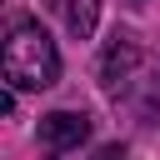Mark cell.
<instances>
[{
    "label": "cell",
    "instance_id": "5b68a950",
    "mask_svg": "<svg viewBox=\"0 0 160 160\" xmlns=\"http://www.w3.org/2000/svg\"><path fill=\"white\" fill-rule=\"evenodd\" d=\"M90 160H125V145H100Z\"/></svg>",
    "mask_w": 160,
    "mask_h": 160
},
{
    "label": "cell",
    "instance_id": "3957f363",
    "mask_svg": "<svg viewBox=\"0 0 160 160\" xmlns=\"http://www.w3.org/2000/svg\"><path fill=\"white\" fill-rule=\"evenodd\" d=\"M85 135H90V115L85 110H50V115H40V140L50 150H75Z\"/></svg>",
    "mask_w": 160,
    "mask_h": 160
},
{
    "label": "cell",
    "instance_id": "277c9868",
    "mask_svg": "<svg viewBox=\"0 0 160 160\" xmlns=\"http://www.w3.org/2000/svg\"><path fill=\"white\" fill-rule=\"evenodd\" d=\"M60 5H65V30L75 40H90L100 20V0H60Z\"/></svg>",
    "mask_w": 160,
    "mask_h": 160
},
{
    "label": "cell",
    "instance_id": "6da1fadb",
    "mask_svg": "<svg viewBox=\"0 0 160 160\" xmlns=\"http://www.w3.org/2000/svg\"><path fill=\"white\" fill-rule=\"evenodd\" d=\"M5 85L10 90H50L60 80V50L40 20H15L5 35Z\"/></svg>",
    "mask_w": 160,
    "mask_h": 160
},
{
    "label": "cell",
    "instance_id": "7a4b0ae2",
    "mask_svg": "<svg viewBox=\"0 0 160 160\" xmlns=\"http://www.w3.org/2000/svg\"><path fill=\"white\" fill-rule=\"evenodd\" d=\"M135 65H140V45H135V35L115 30L110 45H105V55H100V85H105V95H120V90L130 85Z\"/></svg>",
    "mask_w": 160,
    "mask_h": 160
}]
</instances>
